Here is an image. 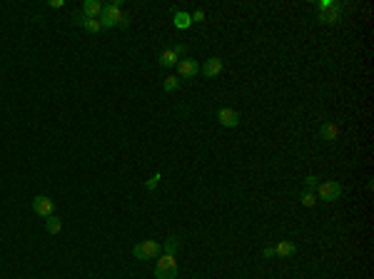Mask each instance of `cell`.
Returning <instances> with one entry per match:
<instances>
[{"instance_id": "1", "label": "cell", "mask_w": 374, "mask_h": 279, "mask_svg": "<svg viewBox=\"0 0 374 279\" xmlns=\"http://www.w3.org/2000/svg\"><path fill=\"white\" fill-rule=\"evenodd\" d=\"M100 23H102V30H110V27H127L130 25V15L122 13V0H115V3H108L102 5V15H100Z\"/></svg>"}, {"instance_id": "2", "label": "cell", "mask_w": 374, "mask_h": 279, "mask_svg": "<svg viewBox=\"0 0 374 279\" xmlns=\"http://www.w3.org/2000/svg\"><path fill=\"white\" fill-rule=\"evenodd\" d=\"M342 192H344V187L339 185L337 180H327V182H319V185H317V189H314L317 200H322V202H337V200L342 197Z\"/></svg>"}, {"instance_id": "3", "label": "cell", "mask_w": 374, "mask_h": 279, "mask_svg": "<svg viewBox=\"0 0 374 279\" xmlns=\"http://www.w3.org/2000/svg\"><path fill=\"white\" fill-rule=\"evenodd\" d=\"M155 277L157 279H177V257L160 255L157 267H155Z\"/></svg>"}, {"instance_id": "4", "label": "cell", "mask_w": 374, "mask_h": 279, "mask_svg": "<svg viewBox=\"0 0 374 279\" xmlns=\"http://www.w3.org/2000/svg\"><path fill=\"white\" fill-rule=\"evenodd\" d=\"M344 13H347V5H344V3H334L329 10H325V13H317V23H322V25H339V23H342V18H344Z\"/></svg>"}, {"instance_id": "5", "label": "cell", "mask_w": 374, "mask_h": 279, "mask_svg": "<svg viewBox=\"0 0 374 279\" xmlns=\"http://www.w3.org/2000/svg\"><path fill=\"white\" fill-rule=\"evenodd\" d=\"M163 252V247H160V242H155V239H145L140 244H135L132 247V255L138 257V259H157Z\"/></svg>"}, {"instance_id": "6", "label": "cell", "mask_w": 374, "mask_h": 279, "mask_svg": "<svg viewBox=\"0 0 374 279\" xmlns=\"http://www.w3.org/2000/svg\"><path fill=\"white\" fill-rule=\"evenodd\" d=\"M33 212L38 217H50L55 212V202L47 194H38V197H33Z\"/></svg>"}, {"instance_id": "7", "label": "cell", "mask_w": 374, "mask_h": 279, "mask_svg": "<svg viewBox=\"0 0 374 279\" xmlns=\"http://www.w3.org/2000/svg\"><path fill=\"white\" fill-rule=\"evenodd\" d=\"M177 72H180V77L192 80V77H197V75H200V63H197V60H192V58H182V60L177 63Z\"/></svg>"}, {"instance_id": "8", "label": "cell", "mask_w": 374, "mask_h": 279, "mask_svg": "<svg viewBox=\"0 0 374 279\" xmlns=\"http://www.w3.org/2000/svg\"><path fill=\"white\" fill-rule=\"evenodd\" d=\"M222 70H225V60L222 58H207L205 65L200 68V75L202 77H217Z\"/></svg>"}, {"instance_id": "9", "label": "cell", "mask_w": 374, "mask_h": 279, "mask_svg": "<svg viewBox=\"0 0 374 279\" xmlns=\"http://www.w3.org/2000/svg\"><path fill=\"white\" fill-rule=\"evenodd\" d=\"M217 122L222 127H237L239 125V113L232 110V107H220L217 110Z\"/></svg>"}, {"instance_id": "10", "label": "cell", "mask_w": 374, "mask_h": 279, "mask_svg": "<svg viewBox=\"0 0 374 279\" xmlns=\"http://www.w3.org/2000/svg\"><path fill=\"white\" fill-rule=\"evenodd\" d=\"M170 13H172V23H175L177 30H190V27H192V18H190V13L180 10V8H170Z\"/></svg>"}, {"instance_id": "11", "label": "cell", "mask_w": 374, "mask_h": 279, "mask_svg": "<svg viewBox=\"0 0 374 279\" xmlns=\"http://www.w3.org/2000/svg\"><path fill=\"white\" fill-rule=\"evenodd\" d=\"M157 60H160V65H163V68H177V63L182 60V55H177L172 47H167L165 52H160V58H157Z\"/></svg>"}, {"instance_id": "12", "label": "cell", "mask_w": 374, "mask_h": 279, "mask_svg": "<svg viewBox=\"0 0 374 279\" xmlns=\"http://www.w3.org/2000/svg\"><path fill=\"white\" fill-rule=\"evenodd\" d=\"M292 255H297V244H295V242L280 239V242L275 244V257H292Z\"/></svg>"}, {"instance_id": "13", "label": "cell", "mask_w": 374, "mask_h": 279, "mask_svg": "<svg viewBox=\"0 0 374 279\" xmlns=\"http://www.w3.org/2000/svg\"><path fill=\"white\" fill-rule=\"evenodd\" d=\"M83 15L85 18H100L102 15V3L100 0H85L83 3Z\"/></svg>"}, {"instance_id": "14", "label": "cell", "mask_w": 374, "mask_h": 279, "mask_svg": "<svg viewBox=\"0 0 374 279\" xmlns=\"http://www.w3.org/2000/svg\"><path fill=\"white\" fill-rule=\"evenodd\" d=\"M319 137L327 140V142H334V140L339 137V127H337L334 122H325V125L319 127Z\"/></svg>"}, {"instance_id": "15", "label": "cell", "mask_w": 374, "mask_h": 279, "mask_svg": "<svg viewBox=\"0 0 374 279\" xmlns=\"http://www.w3.org/2000/svg\"><path fill=\"white\" fill-rule=\"evenodd\" d=\"M45 230L50 234H60V232H63V219H60L58 214H50V217H45Z\"/></svg>"}, {"instance_id": "16", "label": "cell", "mask_w": 374, "mask_h": 279, "mask_svg": "<svg viewBox=\"0 0 374 279\" xmlns=\"http://www.w3.org/2000/svg\"><path fill=\"white\" fill-rule=\"evenodd\" d=\"M177 249H180V237H175V234H172V237H167V239H165V244H163V255H177Z\"/></svg>"}, {"instance_id": "17", "label": "cell", "mask_w": 374, "mask_h": 279, "mask_svg": "<svg viewBox=\"0 0 374 279\" xmlns=\"http://www.w3.org/2000/svg\"><path fill=\"white\" fill-rule=\"evenodd\" d=\"M83 27H85L88 33L97 35V33L102 30V23H100V18H85V15H83Z\"/></svg>"}, {"instance_id": "18", "label": "cell", "mask_w": 374, "mask_h": 279, "mask_svg": "<svg viewBox=\"0 0 374 279\" xmlns=\"http://www.w3.org/2000/svg\"><path fill=\"white\" fill-rule=\"evenodd\" d=\"M300 202H302L304 207H314V205H317V194H314L312 189H304L302 194H300Z\"/></svg>"}, {"instance_id": "19", "label": "cell", "mask_w": 374, "mask_h": 279, "mask_svg": "<svg viewBox=\"0 0 374 279\" xmlns=\"http://www.w3.org/2000/svg\"><path fill=\"white\" fill-rule=\"evenodd\" d=\"M163 88H165V93H175V90L180 88V77H177V75H170V77H165Z\"/></svg>"}, {"instance_id": "20", "label": "cell", "mask_w": 374, "mask_h": 279, "mask_svg": "<svg viewBox=\"0 0 374 279\" xmlns=\"http://www.w3.org/2000/svg\"><path fill=\"white\" fill-rule=\"evenodd\" d=\"M160 180H163V175H160V172H155V175H152V177H150V180L145 182V187H147V192H152L155 187L160 185Z\"/></svg>"}, {"instance_id": "21", "label": "cell", "mask_w": 374, "mask_h": 279, "mask_svg": "<svg viewBox=\"0 0 374 279\" xmlns=\"http://www.w3.org/2000/svg\"><path fill=\"white\" fill-rule=\"evenodd\" d=\"M317 185H319V177H317V175H307V177H304V187H307V189H312V192H314Z\"/></svg>"}, {"instance_id": "22", "label": "cell", "mask_w": 374, "mask_h": 279, "mask_svg": "<svg viewBox=\"0 0 374 279\" xmlns=\"http://www.w3.org/2000/svg\"><path fill=\"white\" fill-rule=\"evenodd\" d=\"M190 18H192V23H202V20H205V10L197 8L195 13H190Z\"/></svg>"}, {"instance_id": "23", "label": "cell", "mask_w": 374, "mask_h": 279, "mask_svg": "<svg viewBox=\"0 0 374 279\" xmlns=\"http://www.w3.org/2000/svg\"><path fill=\"white\" fill-rule=\"evenodd\" d=\"M262 257H264V259L275 257V247H264V249H262Z\"/></svg>"}, {"instance_id": "24", "label": "cell", "mask_w": 374, "mask_h": 279, "mask_svg": "<svg viewBox=\"0 0 374 279\" xmlns=\"http://www.w3.org/2000/svg\"><path fill=\"white\" fill-rule=\"evenodd\" d=\"M47 5H50V8H55V10H58V8H63V5H65V0H50V3H47Z\"/></svg>"}, {"instance_id": "25", "label": "cell", "mask_w": 374, "mask_h": 279, "mask_svg": "<svg viewBox=\"0 0 374 279\" xmlns=\"http://www.w3.org/2000/svg\"><path fill=\"white\" fill-rule=\"evenodd\" d=\"M72 23H75V25H83V13H75V15H72Z\"/></svg>"}]
</instances>
